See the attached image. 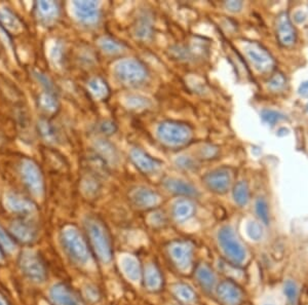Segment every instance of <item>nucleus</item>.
Masks as SVG:
<instances>
[{"label":"nucleus","mask_w":308,"mask_h":305,"mask_svg":"<svg viewBox=\"0 0 308 305\" xmlns=\"http://www.w3.org/2000/svg\"><path fill=\"white\" fill-rule=\"evenodd\" d=\"M130 159L136 168L143 174L151 175L161 170L163 163L152 158L141 148H133L130 152Z\"/></svg>","instance_id":"obj_9"},{"label":"nucleus","mask_w":308,"mask_h":305,"mask_svg":"<svg viewBox=\"0 0 308 305\" xmlns=\"http://www.w3.org/2000/svg\"><path fill=\"white\" fill-rule=\"evenodd\" d=\"M243 6H244V4L242 2H226V3H224V7L226 8V10L231 12V13H239L242 10Z\"/></svg>","instance_id":"obj_40"},{"label":"nucleus","mask_w":308,"mask_h":305,"mask_svg":"<svg viewBox=\"0 0 308 305\" xmlns=\"http://www.w3.org/2000/svg\"><path fill=\"white\" fill-rule=\"evenodd\" d=\"M160 141L168 147L180 148L188 145L194 139V130L184 123L176 121H165L157 130Z\"/></svg>","instance_id":"obj_1"},{"label":"nucleus","mask_w":308,"mask_h":305,"mask_svg":"<svg viewBox=\"0 0 308 305\" xmlns=\"http://www.w3.org/2000/svg\"><path fill=\"white\" fill-rule=\"evenodd\" d=\"M96 150L97 155L101 157L106 163H113L115 164L119 160L118 151L115 147L106 140H98L96 142Z\"/></svg>","instance_id":"obj_23"},{"label":"nucleus","mask_w":308,"mask_h":305,"mask_svg":"<svg viewBox=\"0 0 308 305\" xmlns=\"http://www.w3.org/2000/svg\"><path fill=\"white\" fill-rule=\"evenodd\" d=\"M130 198L134 205L141 209L157 207L161 203V197L159 194L146 187H138L132 190Z\"/></svg>","instance_id":"obj_11"},{"label":"nucleus","mask_w":308,"mask_h":305,"mask_svg":"<svg viewBox=\"0 0 308 305\" xmlns=\"http://www.w3.org/2000/svg\"><path fill=\"white\" fill-rule=\"evenodd\" d=\"M73 7L76 18L85 25H96L101 19V8L99 3L75 2L73 3Z\"/></svg>","instance_id":"obj_8"},{"label":"nucleus","mask_w":308,"mask_h":305,"mask_svg":"<svg viewBox=\"0 0 308 305\" xmlns=\"http://www.w3.org/2000/svg\"><path fill=\"white\" fill-rule=\"evenodd\" d=\"M218 295L227 305H238L243 299L242 290L230 281H225L219 285Z\"/></svg>","instance_id":"obj_16"},{"label":"nucleus","mask_w":308,"mask_h":305,"mask_svg":"<svg viewBox=\"0 0 308 305\" xmlns=\"http://www.w3.org/2000/svg\"><path fill=\"white\" fill-rule=\"evenodd\" d=\"M176 165L178 168L185 170V171H191V170H196L197 168V163L194 159H191L190 157H186V156H182L179 157L176 160Z\"/></svg>","instance_id":"obj_36"},{"label":"nucleus","mask_w":308,"mask_h":305,"mask_svg":"<svg viewBox=\"0 0 308 305\" xmlns=\"http://www.w3.org/2000/svg\"><path fill=\"white\" fill-rule=\"evenodd\" d=\"M298 93L301 97H308V81L302 83L298 89Z\"/></svg>","instance_id":"obj_42"},{"label":"nucleus","mask_w":308,"mask_h":305,"mask_svg":"<svg viewBox=\"0 0 308 305\" xmlns=\"http://www.w3.org/2000/svg\"><path fill=\"white\" fill-rule=\"evenodd\" d=\"M63 243L65 249L73 260L82 264L88 262V247L82 235L74 227H68L63 232Z\"/></svg>","instance_id":"obj_5"},{"label":"nucleus","mask_w":308,"mask_h":305,"mask_svg":"<svg viewBox=\"0 0 308 305\" xmlns=\"http://www.w3.org/2000/svg\"><path fill=\"white\" fill-rule=\"evenodd\" d=\"M144 281L148 290L158 291L161 289L163 285V278L156 265L148 264L146 266L144 272Z\"/></svg>","instance_id":"obj_22"},{"label":"nucleus","mask_w":308,"mask_h":305,"mask_svg":"<svg viewBox=\"0 0 308 305\" xmlns=\"http://www.w3.org/2000/svg\"><path fill=\"white\" fill-rule=\"evenodd\" d=\"M307 110H308V103H307Z\"/></svg>","instance_id":"obj_44"},{"label":"nucleus","mask_w":308,"mask_h":305,"mask_svg":"<svg viewBox=\"0 0 308 305\" xmlns=\"http://www.w3.org/2000/svg\"><path fill=\"white\" fill-rule=\"evenodd\" d=\"M294 20H295L296 23L302 24L307 20V15H306V13H304L302 11H298L294 15Z\"/></svg>","instance_id":"obj_41"},{"label":"nucleus","mask_w":308,"mask_h":305,"mask_svg":"<svg viewBox=\"0 0 308 305\" xmlns=\"http://www.w3.org/2000/svg\"><path fill=\"white\" fill-rule=\"evenodd\" d=\"M121 269L124 275L132 282L136 283L141 279V268L139 261L131 255H124L120 259Z\"/></svg>","instance_id":"obj_19"},{"label":"nucleus","mask_w":308,"mask_h":305,"mask_svg":"<svg viewBox=\"0 0 308 305\" xmlns=\"http://www.w3.org/2000/svg\"><path fill=\"white\" fill-rule=\"evenodd\" d=\"M51 296L57 305H84L76 294L64 285L55 286L51 292Z\"/></svg>","instance_id":"obj_17"},{"label":"nucleus","mask_w":308,"mask_h":305,"mask_svg":"<svg viewBox=\"0 0 308 305\" xmlns=\"http://www.w3.org/2000/svg\"><path fill=\"white\" fill-rule=\"evenodd\" d=\"M234 199L239 206H246L250 201L249 186L245 181H240L234 187Z\"/></svg>","instance_id":"obj_26"},{"label":"nucleus","mask_w":308,"mask_h":305,"mask_svg":"<svg viewBox=\"0 0 308 305\" xmlns=\"http://www.w3.org/2000/svg\"><path fill=\"white\" fill-rule=\"evenodd\" d=\"M27 263H28L27 273L32 278H34L38 281H43L46 277V272H45V268H44V264L42 263V261L38 258L32 257L31 259L28 260Z\"/></svg>","instance_id":"obj_27"},{"label":"nucleus","mask_w":308,"mask_h":305,"mask_svg":"<svg viewBox=\"0 0 308 305\" xmlns=\"http://www.w3.org/2000/svg\"><path fill=\"white\" fill-rule=\"evenodd\" d=\"M245 52L258 71L268 72L275 67L274 58L260 44L255 42L247 43L245 45Z\"/></svg>","instance_id":"obj_6"},{"label":"nucleus","mask_w":308,"mask_h":305,"mask_svg":"<svg viewBox=\"0 0 308 305\" xmlns=\"http://www.w3.org/2000/svg\"><path fill=\"white\" fill-rule=\"evenodd\" d=\"M99 43L101 49L110 55H119L124 51V45L111 37H102Z\"/></svg>","instance_id":"obj_28"},{"label":"nucleus","mask_w":308,"mask_h":305,"mask_svg":"<svg viewBox=\"0 0 308 305\" xmlns=\"http://www.w3.org/2000/svg\"><path fill=\"white\" fill-rule=\"evenodd\" d=\"M36 7L38 19L45 25L54 23L60 15V8L57 3L41 2L36 4Z\"/></svg>","instance_id":"obj_18"},{"label":"nucleus","mask_w":308,"mask_h":305,"mask_svg":"<svg viewBox=\"0 0 308 305\" xmlns=\"http://www.w3.org/2000/svg\"><path fill=\"white\" fill-rule=\"evenodd\" d=\"M255 210H256V213H257L259 219L264 224L267 225L269 223V209H268L267 202L263 198H259L256 201Z\"/></svg>","instance_id":"obj_33"},{"label":"nucleus","mask_w":308,"mask_h":305,"mask_svg":"<svg viewBox=\"0 0 308 305\" xmlns=\"http://www.w3.org/2000/svg\"><path fill=\"white\" fill-rule=\"evenodd\" d=\"M174 294L182 301L192 302L196 299V293L191 287L185 284H177L173 287Z\"/></svg>","instance_id":"obj_29"},{"label":"nucleus","mask_w":308,"mask_h":305,"mask_svg":"<svg viewBox=\"0 0 308 305\" xmlns=\"http://www.w3.org/2000/svg\"><path fill=\"white\" fill-rule=\"evenodd\" d=\"M246 234L252 241H260L263 238V228L256 221H249L246 225Z\"/></svg>","instance_id":"obj_31"},{"label":"nucleus","mask_w":308,"mask_h":305,"mask_svg":"<svg viewBox=\"0 0 308 305\" xmlns=\"http://www.w3.org/2000/svg\"><path fill=\"white\" fill-rule=\"evenodd\" d=\"M195 205L187 199L177 201L173 206V216L178 222H184L195 214Z\"/></svg>","instance_id":"obj_21"},{"label":"nucleus","mask_w":308,"mask_h":305,"mask_svg":"<svg viewBox=\"0 0 308 305\" xmlns=\"http://www.w3.org/2000/svg\"><path fill=\"white\" fill-rule=\"evenodd\" d=\"M261 118L264 123L271 126H275L280 121L285 120L284 114L272 109H263L261 111Z\"/></svg>","instance_id":"obj_32"},{"label":"nucleus","mask_w":308,"mask_h":305,"mask_svg":"<svg viewBox=\"0 0 308 305\" xmlns=\"http://www.w3.org/2000/svg\"><path fill=\"white\" fill-rule=\"evenodd\" d=\"M154 33L153 17L149 12L141 13L134 23V35L140 41H149Z\"/></svg>","instance_id":"obj_14"},{"label":"nucleus","mask_w":308,"mask_h":305,"mask_svg":"<svg viewBox=\"0 0 308 305\" xmlns=\"http://www.w3.org/2000/svg\"><path fill=\"white\" fill-rule=\"evenodd\" d=\"M88 88L90 93L98 100H105L110 94V89L107 83L99 76L90 80L88 83Z\"/></svg>","instance_id":"obj_24"},{"label":"nucleus","mask_w":308,"mask_h":305,"mask_svg":"<svg viewBox=\"0 0 308 305\" xmlns=\"http://www.w3.org/2000/svg\"><path fill=\"white\" fill-rule=\"evenodd\" d=\"M286 86V79L284 74L278 72L275 73L271 79L268 81V87L271 88L273 91H280L284 89Z\"/></svg>","instance_id":"obj_35"},{"label":"nucleus","mask_w":308,"mask_h":305,"mask_svg":"<svg viewBox=\"0 0 308 305\" xmlns=\"http://www.w3.org/2000/svg\"><path fill=\"white\" fill-rule=\"evenodd\" d=\"M203 180L211 192L223 195L227 193L230 187L231 175L227 168H221L208 173Z\"/></svg>","instance_id":"obj_7"},{"label":"nucleus","mask_w":308,"mask_h":305,"mask_svg":"<svg viewBox=\"0 0 308 305\" xmlns=\"http://www.w3.org/2000/svg\"><path fill=\"white\" fill-rule=\"evenodd\" d=\"M284 293L287 297L288 302L291 305H296L299 297V289L297 284L294 281L288 280L284 286Z\"/></svg>","instance_id":"obj_30"},{"label":"nucleus","mask_w":308,"mask_h":305,"mask_svg":"<svg viewBox=\"0 0 308 305\" xmlns=\"http://www.w3.org/2000/svg\"><path fill=\"white\" fill-rule=\"evenodd\" d=\"M37 128L40 135L46 142L50 144H56L59 141L60 133L57 127L49 119H41L40 122H38Z\"/></svg>","instance_id":"obj_20"},{"label":"nucleus","mask_w":308,"mask_h":305,"mask_svg":"<svg viewBox=\"0 0 308 305\" xmlns=\"http://www.w3.org/2000/svg\"><path fill=\"white\" fill-rule=\"evenodd\" d=\"M86 226L98 257L104 263L110 262L112 258L111 241L105 226L102 224V222L95 218H88Z\"/></svg>","instance_id":"obj_3"},{"label":"nucleus","mask_w":308,"mask_h":305,"mask_svg":"<svg viewBox=\"0 0 308 305\" xmlns=\"http://www.w3.org/2000/svg\"><path fill=\"white\" fill-rule=\"evenodd\" d=\"M277 35L280 44L291 47L296 42V31L287 13H281L277 18Z\"/></svg>","instance_id":"obj_10"},{"label":"nucleus","mask_w":308,"mask_h":305,"mask_svg":"<svg viewBox=\"0 0 308 305\" xmlns=\"http://www.w3.org/2000/svg\"><path fill=\"white\" fill-rule=\"evenodd\" d=\"M219 244L224 253L235 263H242L247 257V252L238 240L235 231L230 226H223L218 234Z\"/></svg>","instance_id":"obj_4"},{"label":"nucleus","mask_w":308,"mask_h":305,"mask_svg":"<svg viewBox=\"0 0 308 305\" xmlns=\"http://www.w3.org/2000/svg\"><path fill=\"white\" fill-rule=\"evenodd\" d=\"M22 173L25 179V183L30 189L37 195H41L44 190L43 176L40 168L32 162H26L22 166Z\"/></svg>","instance_id":"obj_13"},{"label":"nucleus","mask_w":308,"mask_h":305,"mask_svg":"<svg viewBox=\"0 0 308 305\" xmlns=\"http://www.w3.org/2000/svg\"><path fill=\"white\" fill-rule=\"evenodd\" d=\"M114 74L118 81L127 87L143 85L148 78V69L139 60L125 59L114 66Z\"/></svg>","instance_id":"obj_2"},{"label":"nucleus","mask_w":308,"mask_h":305,"mask_svg":"<svg viewBox=\"0 0 308 305\" xmlns=\"http://www.w3.org/2000/svg\"><path fill=\"white\" fill-rule=\"evenodd\" d=\"M170 254L180 270H189L192 260V246L189 243L176 242L172 244L170 247Z\"/></svg>","instance_id":"obj_12"},{"label":"nucleus","mask_w":308,"mask_h":305,"mask_svg":"<svg viewBox=\"0 0 308 305\" xmlns=\"http://www.w3.org/2000/svg\"><path fill=\"white\" fill-rule=\"evenodd\" d=\"M288 133H289V130H288V129L282 128V129L279 130L278 135H279V136H286V135H288Z\"/></svg>","instance_id":"obj_43"},{"label":"nucleus","mask_w":308,"mask_h":305,"mask_svg":"<svg viewBox=\"0 0 308 305\" xmlns=\"http://www.w3.org/2000/svg\"><path fill=\"white\" fill-rule=\"evenodd\" d=\"M218 148L215 147L214 145H205L201 150H200V156L202 159L205 160H211L214 159L218 156Z\"/></svg>","instance_id":"obj_38"},{"label":"nucleus","mask_w":308,"mask_h":305,"mask_svg":"<svg viewBox=\"0 0 308 305\" xmlns=\"http://www.w3.org/2000/svg\"><path fill=\"white\" fill-rule=\"evenodd\" d=\"M99 131L105 136H111L118 131V125L113 121L104 120L99 124Z\"/></svg>","instance_id":"obj_37"},{"label":"nucleus","mask_w":308,"mask_h":305,"mask_svg":"<svg viewBox=\"0 0 308 305\" xmlns=\"http://www.w3.org/2000/svg\"><path fill=\"white\" fill-rule=\"evenodd\" d=\"M164 185L170 193L177 196L185 197L186 199L197 197L199 194L198 189L194 185L178 178H167L164 181Z\"/></svg>","instance_id":"obj_15"},{"label":"nucleus","mask_w":308,"mask_h":305,"mask_svg":"<svg viewBox=\"0 0 308 305\" xmlns=\"http://www.w3.org/2000/svg\"><path fill=\"white\" fill-rule=\"evenodd\" d=\"M197 278L206 290H212L216 284V276L208 265H201L197 271Z\"/></svg>","instance_id":"obj_25"},{"label":"nucleus","mask_w":308,"mask_h":305,"mask_svg":"<svg viewBox=\"0 0 308 305\" xmlns=\"http://www.w3.org/2000/svg\"><path fill=\"white\" fill-rule=\"evenodd\" d=\"M127 103L132 109H145L151 105L149 99L139 95H132L128 97Z\"/></svg>","instance_id":"obj_34"},{"label":"nucleus","mask_w":308,"mask_h":305,"mask_svg":"<svg viewBox=\"0 0 308 305\" xmlns=\"http://www.w3.org/2000/svg\"><path fill=\"white\" fill-rule=\"evenodd\" d=\"M148 222L152 225V226H163L166 223V216L164 213L162 212H153L149 218H148Z\"/></svg>","instance_id":"obj_39"}]
</instances>
